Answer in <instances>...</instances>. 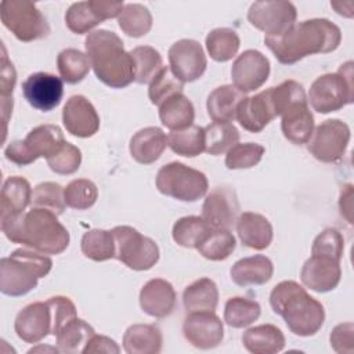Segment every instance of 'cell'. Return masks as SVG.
<instances>
[{"mask_svg":"<svg viewBox=\"0 0 354 354\" xmlns=\"http://www.w3.org/2000/svg\"><path fill=\"white\" fill-rule=\"evenodd\" d=\"M339 207H340L342 216H344L348 223H353L351 221V212H353V187L351 185H346L344 189L342 191Z\"/></svg>","mask_w":354,"mask_h":354,"instance_id":"9f6ffc18","label":"cell"},{"mask_svg":"<svg viewBox=\"0 0 354 354\" xmlns=\"http://www.w3.org/2000/svg\"><path fill=\"white\" fill-rule=\"evenodd\" d=\"M32 188L28 180L21 176L8 177L1 187L0 217L24 213L32 202Z\"/></svg>","mask_w":354,"mask_h":354,"instance_id":"1f68e13d","label":"cell"},{"mask_svg":"<svg viewBox=\"0 0 354 354\" xmlns=\"http://www.w3.org/2000/svg\"><path fill=\"white\" fill-rule=\"evenodd\" d=\"M264 152V147L257 142H236L225 155V166L230 170L250 169L261 160Z\"/></svg>","mask_w":354,"mask_h":354,"instance_id":"c3c4849f","label":"cell"},{"mask_svg":"<svg viewBox=\"0 0 354 354\" xmlns=\"http://www.w3.org/2000/svg\"><path fill=\"white\" fill-rule=\"evenodd\" d=\"M115 239V257L134 271H147L159 260L156 242L130 225L111 230Z\"/></svg>","mask_w":354,"mask_h":354,"instance_id":"30bf717a","label":"cell"},{"mask_svg":"<svg viewBox=\"0 0 354 354\" xmlns=\"http://www.w3.org/2000/svg\"><path fill=\"white\" fill-rule=\"evenodd\" d=\"M236 241L230 230H212L198 245L196 250L207 260L221 261L235 250Z\"/></svg>","mask_w":354,"mask_h":354,"instance_id":"ee69618b","label":"cell"},{"mask_svg":"<svg viewBox=\"0 0 354 354\" xmlns=\"http://www.w3.org/2000/svg\"><path fill=\"white\" fill-rule=\"evenodd\" d=\"M124 7L123 1L88 0L69 6L65 14L68 29L76 35H83L100 25L105 19L119 17Z\"/></svg>","mask_w":354,"mask_h":354,"instance_id":"4fadbf2b","label":"cell"},{"mask_svg":"<svg viewBox=\"0 0 354 354\" xmlns=\"http://www.w3.org/2000/svg\"><path fill=\"white\" fill-rule=\"evenodd\" d=\"M236 232L241 242L254 250L267 249L272 241V225L260 213H241L236 220Z\"/></svg>","mask_w":354,"mask_h":354,"instance_id":"484cf974","label":"cell"},{"mask_svg":"<svg viewBox=\"0 0 354 354\" xmlns=\"http://www.w3.org/2000/svg\"><path fill=\"white\" fill-rule=\"evenodd\" d=\"M205 44L212 59L227 62L236 55L241 40L235 30L230 28H216L207 33Z\"/></svg>","mask_w":354,"mask_h":354,"instance_id":"e575fe53","label":"cell"},{"mask_svg":"<svg viewBox=\"0 0 354 354\" xmlns=\"http://www.w3.org/2000/svg\"><path fill=\"white\" fill-rule=\"evenodd\" d=\"M239 141V131L231 122H213L205 127V152L217 156Z\"/></svg>","mask_w":354,"mask_h":354,"instance_id":"74e56055","label":"cell"},{"mask_svg":"<svg viewBox=\"0 0 354 354\" xmlns=\"http://www.w3.org/2000/svg\"><path fill=\"white\" fill-rule=\"evenodd\" d=\"M156 188L160 194L181 202H196L207 192L206 176L181 162L162 166L156 174Z\"/></svg>","mask_w":354,"mask_h":354,"instance_id":"52a82bcc","label":"cell"},{"mask_svg":"<svg viewBox=\"0 0 354 354\" xmlns=\"http://www.w3.org/2000/svg\"><path fill=\"white\" fill-rule=\"evenodd\" d=\"M167 145L177 155L195 158L205 152V127L192 124L184 130L170 131Z\"/></svg>","mask_w":354,"mask_h":354,"instance_id":"8d00e7d4","label":"cell"},{"mask_svg":"<svg viewBox=\"0 0 354 354\" xmlns=\"http://www.w3.org/2000/svg\"><path fill=\"white\" fill-rule=\"evenodd\" d=\"M65 142L62 130L55 124H40L32 129L24 140L10 142L4 155L17 166H28L39 158L53 156Z\"/></svg>","mask_w":354,"mask_h":354,"instance_id":"ba28073f","label":"cell"},{"mask_svg":"<svg viewBox=\"0 0 354 354\" xmlns=\"http://www.w3.org/2000/svg\"><path fill=\"white\" fill-rule=\"evenodd\" d=\"M59 76L68 84L80 83L90 72L91 64L87 54L76 48H65L57 57Z\"/></svg>","mask_w":354,"mask_h":354,"instance_id":"f35d334b","label":"cell"},{"mask_svg":"<svg viewBox=\"0 0 354 354\" xmlns=\"http://www.w3.org/2000/svg\"><path fill=\"white\" fill-rule=\"evenodd\" d=\"M53 267V260L44 253L17 249L0 260V292L18 297L37 286L39 278L46 277Z\"/></svg>","mask_w":354,"mask_h":354,"instance_id":"5b68a950","label":"cell"},{"mask_svg":"<svg viewBox=\"0 0 354 354\" xmlns=\"http://www.w3.org/2000/svg\"><path fill=\"white\" fill-rule=\"evenodd\" d=\"M183 88L184 83L173 75L170 68L163 66L151 80L148 87V97L153 105L160 106L171 95L183 93Z\"/></svg>","mask_w":354,"mask_h":354,"instance_id":"7dc6e473","label":"cell"},{"mask_svg":"<svg viewBox=\"0 0 354 354\" xmlns=\"http://www.w3.org/2000/svg\"><path fill=\"white\" fill-rule=\"evenodd\" d=\"M37 351H51V353H58L59 350H58V347L55 348V347H48V346H39V347H33V348H30L28 353L30 354V353H37Z\"/></svg>","mask_w":354,"mask_h":354,"instance_id":"6f0895ef","label":"cell"},{"mask_svg":"<svg viewBox=\"0 0 354 354\" xmlns=\"http://www.w3.org/2000/svg\"><path fill=\"white\" fill-rule=\"evenodd\" d=\"M64 196L66 206L76 210H86L97 202L98 189L91 180L77 178L64 188Z\"/></svg>","mask_w":354,"mask_h":354,"instance_id":"bcb514c9","label":"cell"},{"mask_svg":"<svg viewBox=\"0 0 354 354\" xmlns=\"http://www.w3.org/2000/svg\"><path fill=\"white\" fill-rule=\"evenodd\" d=\"M162 343L160 329L151 324H134L123 335V348L127 354H158Z\"/></svg>","mask_w":354,"mask_h":354,"instance_id":"f1b7e54d","label":"cell"},{"mask_svg":"<svg viewBox=\"0 0 354 354\" xmlns=\"http://www.w3.org/2000/svg\"><path fill=\"white\" fill-rule=\"evenodd\" d=\"M281 130L283 137L292 144L301 145L308 142L314 131V116L307 100L296 101L282 112Z\"/></svg>","mask_w":354,"mask_h":354,"instance_id":"cb8c5ba5","label":"cell"},{"mask_svg":"<svg viewBox=\"0 0 354 354\" xmlns=\"http://www.w3.org/2000/svg\"><path fill=\"white\" fill-rule=\"evenodd\" d=\"M350 141V127L340 119H328L315 127L308 140L310 153L319 162H339Z\"/></svg>","mask_w":354,"mask_h":354,"instance_id":"8fae6325","label":"cell"},{"mask_svg":"<svg viewBox=\"0 0 354 354\" xmlns=\"http://www.w3.org/2000/svg\"><path fill=\"white\" fill-rule=\"evenodd\" d=\"M170 71L183 83L198 80L206 71L207 61L199 41L181 39L173 43L167 51Z\"/></svg>","mask_w":354,"mask_h":354,"instance_id":"5bb4252c","label":"cell"},{"mask_svg":"<svg viewBox=\"0 0 354 354\" xmlns=\"http://www.w3.org/2000/svg\"><path fill=\"white\" fill-rule=\"evenodd\" d=\"M17 336L26 343H37L53 332V314L47 301H35L24 307L15 317Z\"/></svg>","mask_w":354,"mask_h":354,"instance_id":"ffe728a7","label":"cell"},{"mask_svg":"<svg viewBox=\"0 0 354 354\" xmlns=\"http://www.w3.org/2000/svg\"><path fill=\"white\" fill-rule=\"evenodd\" d=\"M213 228L199 216H185L178 218L171 230L174 242L183 248L196 249L198 245Z\"/></svg>","mask_w":354,"mask_h":354,"instance_id":"d590c367","label":"cell"},{"mask_svg":"<svg viewBox=\"0 0 354 354\" xmlns=\"http://www.w3.org/2000/svg\"><path fill=\"white\" fill-rule=\"evenodd\" d=\"M62 123L69 134L87 138L98 131L100 116L84 95H72L64 105Z\"/></svg>","mask_w":354,"mask_h":354,"instance_id":"7402d4cb","label":"cell"},{"mask_svg":"<svg viewBox=\"0 0 354 354\" xmlns=\"http://www.w3.org/2000/svg\"><path fill=\"white\" fill-rule=\"evenodd\" d=\"M340 278V260L324 254H311L300 271L303 285L318 293L333 290L339 285Z\"/></svg>","mask_w":354,"mask_h":354,"instance_id":"44dd1931","label":"cell"},{"mask_svg":"<svg viewBox=\"0 0 354 354\" xmlns=\"http://www.w3.org/2000/svg\"><path fill=\"white\" fill-rule=\"evenodd\" d=\"M239 202L231 187H216L206 196L202 206V218L213 230H231L239 217Z\"/></svg>","mask_w":354,"mask_h":354,"instance_id":"9a60e30c","label":"cell"},{"mask_svg":"<svg viewBox=\"0 0 354 354\" xmlns=\"http://www.w3.org/2000/svg\"><path fill=\"white\" fill-rule=\"evenodd\" d=\"M17 82V73L14 65L8 61L6 51L1 58V77H0V88H1V111L3 120L7 123L8 113L12 112V90Z\"/></svg>","mask_w":354,"mask_h":354,"instance_id":"816d5d0a","label":"cell"},{"mask_svg":"<svg viewBox=\"0 0 354 354\" xmlns=\"http://www.w3.org/2000/svg\"><path fill=\"white\" fill-rule=\"evenodd\" d=\"M344 250V238L336 228H326L319 232L311 246V254H324L342 260Z\"/></svg>","mask_w":354,"mask_h":354,"instance_id":"f907efd6","label":"cell"},{"mask_svg":"<svg viewBox=\"0 0 354 354\" xmlns=\"http://www.w3.org/2000/svg\"><path fill=\"white\" fill-rule=\"evenodd\" d=\"M119 28L130 37L145 36L152 28V15L149 10L138 3L124 4L118 17Z\"/></svg>","mask_w":354,"mask_h":354,"instance_id":"60d3db41","label":"cell"},{"mask_svg":"<svg viewBox=\"0 0 354 354\" xmlns=\"http://www.w3.org/2000/svg\"><path fill=\"white\" fill-rule=\"evenodd\" d=\"M1 231L14 243H22L44 254H59L69 245V232L57 214L39 207L0 217Z\"/></svg>","mask_w":354,"mask_h":354,"instance_id":"7a4b0ae2","label":"cell"},{"mask_svg":"<svg viewBox=\"0 0 354 354\" xmlns=\"http://www.w3.org/2000/svg\"><path fill=\"white\" fill-rule=\"evenodd\" d=\"M245 94L232 84H224L214 88L206 101V108L213 122H232L236 118V109L245 100Z\"/></svg>","mask_w":354,"mask_h":354,"instance_id":"f546056e","label":"cell"},{"mask_svg":"<svg viewBox=\"0 0 354 354\" xmlns=\"http://www.w3.org/2000/svg\"><path fill=\"white\" fill-rule=\"evenodd\" d=\"M25 100L37 111L48 112L57 108L64 95L62 80L47 72H36L22 83Z\"/></svg>","mask_w":354,"mask_h":354,"instance_id":"d6986e66","label":"cell"},{"mask_svg":"<svg viewBox=\"0 0 354 354\" xmlns=\"http://www.w3.org/2000/svg\"><path fill=\"white\" fill-rule=\"evenodd\" d=\"M261 313V307L256 300L246 297H231L224 306V321L231 328H246L253 324Z\"/></svg>","mask_w":354,"mask_h":354,"instance_id":"b9f144b4","label":"cell"},{"mask_svg":"<svg viewBox=\"0 0 354 354\" xmlns=\"http://www.w3.org/2000/svg\"><path fill=\"white\" fill-rule=\"evenodd\" d=\"M86 54L98 80L112 88H123L134 82V62L122 39L111 30L98 29L84 40Z\"/></svg>","mask_w":354,"mask_h":354,"instance_id":"3957f363","label":"cell"},{"mask_svg":"<svg viewBox=\"0 0 354 354\" xmlns=\"http://www.w3.org/2000/svg\"><path fill=\"white\" fill-rule=\"evenodd\" d=\"M0 17L3 25L19 41L39 40L50 33L46 17L35 3L28 0H3Z\"/></svg>","mask_w":354,"mask_h":354,"instance_id":"9c48e42d","label":"cell"},{"mask_svg":"<svg viewBox=\"0 0 354 354\" xmlns=\"http://www.w3.org/2000/svg\"><path fill=\"white\" fill-rule=\"evenodd\" d=\"M183 335L185 340L196 348H214L224 337L223 321L214 311L188 313L183 324Z\"/></svg>","mask_w":354,"mask_h":354,"instance_id":"e0dca14e","label":"cell"},{"mask_svg":"<svg viewBox=\"0 0 354 354\" xmlns=\"http://www.w3.org/2000/svg\"><path fill=\"white\" fill-rule=\"evenodd\" d=\"M279 116L274 87L245 98L236 109V120L250 133H260L272 119Z\"/></svg>","mask_w":354,"mask_h":354,"instance_id":"2e32d148","label":"cell"},{"mask_svg":"<svg viewBox=\"0 0 354 354\" xmlns=\"http://www.w3.org/2000/svg\"><path fill=\"white\" fill-rule=\"evenodd\" d=\"M270 76V61L259 50H246L232 64L231 77L234 86L245 93L260 88Z\"/></svg>","mask_w":354,"mask_h":354,"instance_id":"ac0fdd59","label":"cell"},{"mask_svg":"<svg viewBox=\"0 0 354 354\" xmlns=\"http://www.w3.org/2000/svg\"><path fill=\"white\" fill-rule=\"evenodd\" d=\"M134 62V82L140 84L151 83L163 68L162 55L151 46H140L130 51Z\"/></svg>","mask_w":354,"mask_h":354,"instance_id":"7bdbcfd3","label":"cell"},{"mask_svg":"<svg viewBox=\"0 0 354 354\" xmlns=\"http://www.w3.org/2000/svg\"><path fill=\"white\" fill-rule=\"evenodd\" d=\"M95 330L82 318H73L57 333V346L61 353H82Z\"/></svg>","mask_w":354,"mask_h":354,"instance_id":"836d02e7","label":"cell"},{"mask_svg":"<svg viewBox=\"0 0 354 354\" xmlns=\"http://www.w3.org/2000/svg\"><path fill=\"white\" fill-rule=\"evenodd\" d=\"M183 304L187 313L214 311L218 304V289L210 278H199L183 292Z\"/></svg>","mask_w":354,"mask_h":354,"instance_id":"d6a6232c","label":"cell"},{"mask_svg":"<svg viewBox=\"0 0 354 354\" xmlns=\"http://www.w3.org/2000/svg\"><path fill=\"white\" fill-rule=\"evenodd\" d=\"M159 119L171 131L184 130L194 124L195 109L188 97L183 93L174 94L159 106Z\"/></svg>","mask_w":354,"mask_h":354,"instance_id":"4dcf8cb0","label":"cell"},{"mask_svg":"<svg viewBox=\"0 0 354 354\" xmlns=\"http://www.w3.org/2000/svg\"><path fill=\"white\" fill-rule=\"evenodd\" d=\"M274 272L272 261L263 254L243 257L231 267L230 275L238 286H252L267 283Z\"/></svg>","mask_w":354,"mask_h":354,"instance_id":"4316f807","label":"cell"},{"mask_svg":"<svg viewBox=\"0 0 354 354\" xmlns=\"http://www.w3.org/2000/svg\"><path fill=\"white\" fill-rule=\"evenodd\" d=\"M270 304L296 336L315 335L325 321L324 306L296 281H282L274 286L270 293Z\"/></svg>","mask_w":354,"mask_h":354,"instance_id":"277c9868","label":"cell"},{"mask_svg":"<svg viewBox=\"0 0 354 354\" xmlns=\"http://www.w3.org/2000/svg\"><path fill=\"white\" fill-rule=\"evenodd\" d=\"M167 147V137L162 129L149 126L138 130L130 140V155L141 165L156 162Z\"/></svg>","mask_w":354,"mask_h":354,"instance_id":"d4e9b609","label":"cell"},{"mask_svg":"<svg viewBox=\"0 0 354 354\" xmlns=\"http://www.w3.org/2000/svg\"><path fill=\"white\" fill-rule=\"evenodd\" d=\"M84 354H94V353H106V354H119L120 347L116 344V342L108 336L102 335H93L91 339L84 346L83 351Z\"/></svg>","mask_w":354,"mask_h":354,"instance_id":"11a10c76","label":"cell"},{"mask_svg":"<svg viewBox=\"0 0 354 354\" xmlns=\"http://www.w3.org/2000/svg\"><path fill=\"white\" fill-rule=\"evenodd\" d=\"M340 41V28L326 18L306 19L281 36L264 37L266 46L283 65L296 64L311 54L332 53Z\"/></svg>","mask_w":354,"mask_h":354,"instance_id":"6da1fadb","label":"cell"},{"mask_svg":"<svg viewBox=\"0 0 354 354\" xmlns=\"http://www.w3.org/2000/svg\"><path fill=\"white\" fill-rule=\"evenodd\" d=\"M82 253L94 261H106L115 257V239L112 231L94 228L82 236Z\"/></svg>","mask_w":354,"mask_h":354,"instance_id":"ab89813d","label":"cell"},{"mask_svg":"<svg viewBox=\"0 0 354 354\" xmlns=\"http://www.w3.org/2000/svg\"><path fill=\"white\" fill-rule=\"evenodd\" d=\"M296 18L297 11L290 1H254L248 11L250 25L271 37L286 33L296 24Z\"/></svg>","mask_w":354,"mask_h":354,"instance_id":"7c38bea8","label":"cell"},{"mask_svg":"<svg viewBox=\"0 0 354 354\" xmlns=\"http://www.w3.org/2000/svg\"><path fill=\"white\" fill-rule=\"evenodd\" d=\"M32 207L46 209L57 216L62 214L65 210V196H64V188L53 181L40 183L35 187L32 192Z\"/></svg>","mask_w":354,"mask_h":354,"instance_id":"f6af8a7d","label":"cell"},{"mask_svg":"<svg viewBox=\"0 0 354 354\" xmlns=\"http://www.w3.org/2000/svg\"><path fill=\"white\" fill-rule=\"evenodd\" d=\"M53 314V332L51 335L57 336V333L68 324L71 319L76 318V307L69 297L65 296H54L47 300Z\"/></svg>","mask_w":354,"mask_h":354,"instance_id":"f5cc1de1","label":"cell"},{"mask_svg":"<svg viewBox=\"0 0 354 354\" xmlns=\"http://www.w3.org/2000/svg\"><path fill=\"white\" fill-rule=\"evenodd\" d=\"M314 111L330 113L353 104L354 101V72L353 61L340 65L337 72L325 73L317 77L310 86L308 100Z\"/></svg>","mask_w":354,"mask_h":354,"instance_id":"8992f818","label":"cell"},{"mask_svg":"<svg viewBox=\"0 0 354 354\" xmlns=\"http://www.w3.org/2000/svg\"><path fill=\"white\" fill-rule=\"evenodd\" d=\"M46 160H47L48 167L54 173L68 176V174L77 171V169L80 167L82 152L77 147L65 141L62 144V147L53 156L47 158Z\"/></svg>","mask_w":354,"mask_h":354,"instance_id":"681fc988","label":"cell"},{"mask_svg":"<svg viewBox=\"0 0 354 354\" xmlns=\"http://www.w3.org/2000/svg\"><path fill=\"white\" fill-rule=\"evenodd\" d=\"M330 347L339 354L354 353V324L344 322L336 325L329 336Z\"/></svg>","mask_w":354,"mask_h":354,"instance_id":"db71d44e","label":"cell"},{"mask_svg":"<svg viewBox=\"0 0 354 354\" xmlns=\"http://www.w3.org/2000/svg\"><path fill=\"white\" fill-rule=\"evenodd\" d=\"M176 297V290L169 281L155 278L141 288L140 307L149 317L165 318L173 313Z\"/></svg>","mask_w":354,"mask_h":354,"instance_id":"603a6c76","label":"cell"},{"mask_svg":"<svg viewBox=\"0 0 354 354\" xmlns=\"http://www.w3.org/2000/svg\"><path fill=\"white\" fill-rule=\"evenodd\" d=\"M243 347L252 354H275L283 350L285 336L272 324H263L249 328L242 335Z\"/></svg>","mask_w":354,"mask_h":354,"instance_id":"83f0119b","label":"cell"}]
</instances>
